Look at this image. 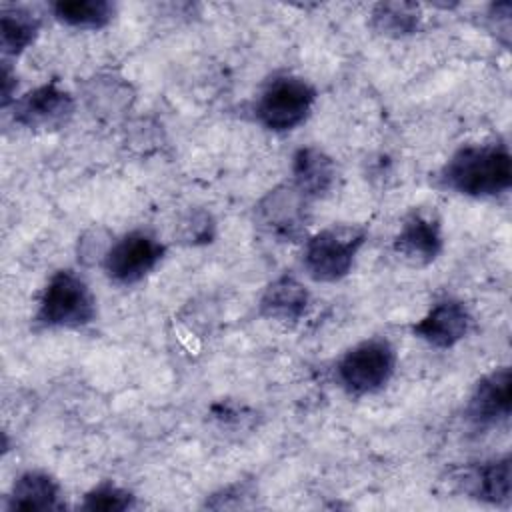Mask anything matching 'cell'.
Instances as JSON below:
<instances>
[{
  "label": "cell",
  "mask_w": 512,
  "mask_h": 512,
  "mask_svg": "<svg viewBox=\"0 0 512 512\" xmlns=\"http://www.w3.org/2000/svg\"><path fill=\"white\" fill-rule=\"evenodd\" d=\"M512 374L510 366H498L482 376L464 406V418L476 428H494L510 418Z\"/></svg>",
  "instance_id": "cell-10"
},
{
  "label": "cell",
  "mask_w": 512,
  "mask_h": 512,
  "mask_svg": "<svg viewBox=\"0 0 512 512\" xmlns=\"http://www.w3.org/2000/svg\"><path fill=\"white\" fill-rule=\"evenodd\" d=\"M422 14L410 2H380L372 8L370 28L386 38H404L418 32Z\"/></svg>",
  "instance_id": "cell-18"
},
{
  "label": "cell",
  "mask_w": 512,
  "mask_h": 512,
  "mask_svg": "<svg viewBox=\"0 0 512 512\" xmlns=\"http://www.w3.org/2000/svg\"><path fill=\"white\" fill-rule=\"evenodd\" d=\"M462 490L486 504L506 506L512 492V460L508 454L468 466L458 476Z\"/></svg>",
  "instance_id": "cell-12"
},
{
  "label": "cell",
  "mask_w": 512,
  "mask_h": 512,
  "mask_svg": "<svg viewBox=\"0 0 512 512\" xmlns=\"http://www.w3.org/2000/svg\"><path fill=\"white\" fill-rule=\"evenodd\" d=\"M488 28L496 36L502 46H510V30H512V4L510 2H496L488 8L486 14Z\"/></svg>",
  "instance_id": "cell-22"
},
{
  "label": "cell",
  "mask_w": 512,
  "mask_h": 512,
  "mask_svg": "<svg viewBox=\"0 0 512 512\" xmlns=\"http://www.w3.org/2000/svg\"><path fill=\"white\" fill-rule=\"evenodd\" d=\"M2 80V98H0V102H2V108H8V106H12L14 102H16V86H18V82H16V72L10 68V62H2V76H0Z\"/></svg>",
  "instance_id": "cell-24"
},
{
  "label": "cell",
  "mask_w": 512,
  "mask_h": 512,
  "mask_svg": "<svg viewBox=\"0 0 512 512\" xmlns=\"http://www.w3.org/2000/svg\"><path fill=\"white\" fill-rule=\"evenodd\" d=\"M442 188L468 198H496L512 186V156L506 144H464L438 170Z\"/></svg>",
  "instance_id": "cell-1"
},
{
  "label": "cell",
  "mask_w": 512,
  "mask_h": 512,
  "mask_svg": "<svg viewBox=\"0 0 512 512\" xmlns=\"http://www.w3.org/2000/svg\"><path fill=\"white\" fill-rule=\"evenodd\" d=\"M214 232H216V224H214L212 216L206 210L190 212L180 224V238L188 246H198V244L212 242Z\"/></svg>",
  "instance_id": "cell-21"
},
{
  "label": "cell",
  "mask_w": 512,
  "mask_h": 512,
  "mask_svg": "<svg viewBox=\"0 0 512 512\" xmlns=\"http://www.w3.org/2000/svg\"><path fill=\"white\" fill-rule=\"evenodd\" d=\"M40 32V20L26 8H2L0 12V46L4 56H20Z\"/></svg>",
  "instance_id": "cell-19"
},
{
  "label": "cell",
  "mask_w": 512,
  "mask_h": 512,
  "mask_svg": "<svg viewBox=\"0 0 512 512\" xmlns=\"http://www.w3.org/2000/svg\"><path fill=\"white\" fill-rule=\"evenodd\" d=\"M316 98L318 92L306 78L280 74L260 90L254 116L266 130L290 132L310 116Z\"/></svg>",
  "instance_id": "cell-5"
},
{
  "label": "cell",
  "mask_w": 512,
  "mask_h": 512,
  "mask_svg": "<svg viewBox=\"0 0 512 512\" xmlns=\"http://www.w3.org/2000/svg\"><path fill=\"white\" fill-rule=\"evenodd\" d=\"M134 506H136V496L128 488H122L110 480H104L84 494L78 508L88 512H124Z\"/></svg>",
  "instance_id": "cell-20"
},
{
  "label": "cell",
  "mask_w": 512,
  "mask_h": 512,
  "mask_svg": "<svg viewBox=\"0 0 512 512\" xmlns=\"http://www.w3.org/2000/svg\"><path fill=\"white\" fill-rule=\"evenodd\" d=\"M96 318V296L82 276L74 270H58L46 282L34 324L40 328L76 330L84 328Z\"/></svg>",
  "instance_id": "cell-2"
},
{
  "label": "cell",
  "mask_w": 512,
  "mask_h": 512,
  "mask_svg": "<svg viewBox=\"0 0 512 512\" xmlns=\"http://www.w3.org/2000/svg\"><path fill=\"white\" fill-rule=\"evenodd\" d=\"M368 230L356 224H334L312 234L304 244L302 266L314 282H338L354 266Z\"/></svg>",
  "instance_id": "cell-3"
},
{
  "label": "cell",
  "mask_w": 512,
  "mask_h": 512,
  "mask_svg": "<svg viewBox=\"0 0 512 512\" xmlns=\"http://www.w3.org/2000/svg\"><path fill=\"white\" fill-rule=\"evenodd\" d=\"M308 204L292 184H280L254 206V224L274 242H298L306 234Z\"/></svg>",
  "instance_id": "cell-7"
},
{
  "label": "cell",
  "mask_w": 512,
  "mask_h": 512,
  "mask_svg": "<svg viewBox=\"0 0 512 512\" xmlns=\"http://www.w3.org/2000/svg\"><path fill=\"white\" fill-rule=\"evenodd\" d=\"M396 348L386 338H366L348 348L336 362V382L350 396L380 392L394 376Z\"/></svg>",
  "instance_id": "cell-4"
},
{
  "label": "cell",
  "mask_w": 512,
  "mask_h": 512,
  "mask_svg": "<svg viewBox=\"0 0 512 512\" xmlns=\"http://www.w3.org/2000/svg\"><path fill=\"white\" fill-rule=\"evenodd\" d=\"M308 304V288L298 278L282 274L264 288L258 300V314L272 322L294 324L306 314Z\"/></svg>",
  "instance_id": "cell-15"
},
{
  "label": "cell",
  "mask_w": 512,
  "mask_h": 512,
  "mask_svg": "<svg viewBox=\"0 0 512 512\" xmlns=\"http://www.w3.org/2000/svg\"><path fill=\"white\" fill-rule=\"evenodd\" d=\"M336 162L316 146H302L292 156V186L308 200L326 198L336 186Z\"/></svg>",
  "instance_id": "cell-14"
},
{
  "label": "cell",
  "mask_w": 512,
  "mask_h": 512,
  "mask_svg": "<svg viewBox=\"0 0 512 512\" xmlns=\"http://www.w3.org/2000/svg\"><path fill=\"white\" fill-rule=\"evenodd\" d=\"M472 322L474 318L462 300L444 298L434 302L430 310L410 326V332L432 348L448 350L468 336Z\"/></svg>",
  "instance_id": "cell-11"
},
{
  "label": "cell",
  "mask_w": 512,
  "mask_h": 512,
  "mask_svg": "<svg viewBox=\"0 0 512 512\" xmlns=\"http://www.w3.org/2000/svg\"><path fill=\"white\" fill-rule=\"evenodd\" d=\"M116 6L108 0H58L52 14L58 22L78 30H100L114 18Z\"/></svg>",
  "instance_id": "cell-17"
},
{
  "label": "cell",
  "mask_w": 512,
  "mask_h": 512,
  "mask_svg": "<svg viewBox=\"0 0 512 512\" xmlns=\"http://www.w3.org/2000/svg\"><path fill=\"white\" fill-rule=\"evenodd\" d=\"M86 106L104 118L124 114L134 102V90L128 80L114 74H96L84 82L82 88Z\"/></svg>",
  "instance_id": "cell-16"
},
{
  "label": "cell",
  "mask_w": 512,
  "mask_h": 512,
  "mask_svg": "<svg viewBox=\"0 0 512 512\" xmlns=\"http://www.w3.org/2000/svg\"><path fill=\"white\" fill-rule=\"evenodd\" d=\"M64 496L60 482L44 470H26L16 476L6 494V510L48 512L64 510Z\"/></svg>",
  "instance_id": "cell-13"
},
{
  "label": "cell",
  "mask_w": 512,
  "mask_h": 512,
  "mask_svg": "<svg viewBox=\"0 0 512 512\" xmlns=\"http://www.w3.org/2000/svg\"><path fill=\"white\" fill-rule=\"evenodd\" d=\"M110 244H112V240H108L102 230H90L78 242V258L82 262H86V264H90L94 260L102 262V258L108 252Z\"/></svg>",
  "instance_id": "cell-23"
},
{
  "label": "cell",
  "mask_w": 512,
  "mask_h": 512,
  "mask_svg": "<svg viewBox=\"0 0 512 512\" xmlns=\"http://www.w3.org/2000/svg\"><path fill=\"white\" fill-rule=\"evenodd\" d=\"M444 248L440 216L430 208H414L392 240L394 254L410 268L430 266Z\"/></svg>",
  "instance_id": "cell-9"
},
{
  "label": "cell",
  "mask_w": 512,
  "mask_h": 512,
  "mask_svg": "<svg viewBox=\"0 0 512 512\" xmlns=\"http://www.w3.org/2000/svg\"><path fill=\"white\" fill-rule=\"evenodd\" d=\"M164 254L166 246L156 236L146 230H132L112 240L100 264L114 284L132 286L152 274Z\"/></svg>",
  "instance_id": "cell-6"
},
{
  "label": "cell",
  "mask_w": 512,
  "mask_h": 512,
  "mask_svg": "<svg viewBox=\"0 0 512 512\" xmlns=\"http://www.w3.org/2000/svg\"><path fill=\"white\" fill-rule=\"evenodd\" d=\"M76 110V102L58 80H50L16 98L12 104V118L16 124L28 130H60L64 128Z\"/></svg>",
  "instance_id": "cell-8"
}]
</instances>
